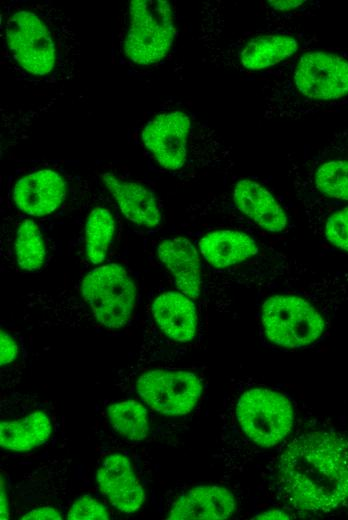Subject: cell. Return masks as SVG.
<instances>
[{"instance_id": "cell-8", "label": "cell", "mask_w": 348, "mask_h": 520, "mask_svg": "<svg viewBox=\"0 0 348 520\" xmlns=\"http://www.w3.org/2000/svg\"><path fill=\"white\" fill-rule=\"evenodd\" d=\"M82 303L93 318L108 329H120L130 320L136 302V286L120 264L100 265L79 282Z\"/></svg>"}, {"instance_id": "cell-20", "label": "cell", "mask_w": 348, "mask_h": 520, "mask_svg": "<svg viewBox=\"0 0 348 520\" xmlns=\"http://www.w3.org/2000/svg\"><path fill=\"white\" fill-rule=\"evenodd\" d=\"M307 182L315 195L348 202V158L315 162Z\"/></svg>"}, {"instance_id": "cell-15", "label": "cell", "mask_w": 348, "mask_h": 520, "mask_svg": "<svg viewBox=\"0 0 348 520\" xmlns=\"http://www.w3.org/2000/svg\"><path fill=\"white\" fill-rule=\"evenodd\" d=\"M157 256L174 277L177 289L197 299L201 293L202 275L198 252L184 237L167 238L157 247Z\"/></svg>"}, {"instance_id": "cell-4", "label": "cell", "mask_w": 348, "mask_h": 520, "mask_svg": "<svg viewBox=\"0 0 348 520\" xmlns=\"http://www.w3.org/2000/svg\"><path fill=\"white\" fill-rule=\"evenodd\" d=\"M199 41L212 64L252 76L312 48L314 36L288 22H270L263 28L229 34L219 5L205 3Z\"/></svg>"}, {"instance_id": "cell-13", "label": "cell", "mask_w": 348, "mask_h": 520, "mask_svg": "<svg viewBox=\"0 0 348 520\" xmlns=\"http://www.w3.org/2000/svg\"><path fill=\"white\" fill-rule=\"evenodd\" d=\"M97 483L100 492L123 513L139 510L145 501L131 462L123 454H112L103 461L97 471Z\"/></svg>"}, {"instance_id": "cell-11", "label": "cell", "mask_w": 348, "mask_h": 520, "mask_svg": "<svg viewBox=\"0 0 348 520\" xmlns=\"http://www.w3.org/2000/svg\"><path fill=\"white\" fill-rule=\"evenodd\" d=\"M67 182L52 169H40L18 178L12 191L16 208L31 217L55 212L65 201Z\"/></svg>"}, {"instance_id": "cell-16", "label": "cell", "mask_w": 348, "mask_h": 520, "mask_svg": "<svg viewBox=\"0 0 348 520\" xmlns=\"http://www.w3.org/2000/svg\"><path fill=\"white\" fill-rule=\"evenodd\" d=\"M236 509L233 494L222 486L200 485L183 494L170 510L168 519H227Z\"/></svg>"}, {"instance_id": "cell-23", "label": "cell", "mask_w": 348, "mask_h": 520, "mask_svg": "<svg viewBox=\"0 0 348 520\" xmlns=\"http://www.w3.org/2000/svg\"><path fill=\"white\" fill-rule=\"evenodd\" d=\"M110 424L119 435L140 441L147 436L149 426L147 409L141 403L127 400L107 408Z\"/></svg>"}, {"instance_id": "cell-30", "label": "cell", "mask_w": 348, "mask_h": 520, "mask_svg": "<svg viewBox=\"0 0 348 520\" xmlns=\"http://www.w3.org/2000/svg\"><path fill=\"white\" fill-rule=\"evenodd\" d=\"M1 519L6 520L9 518V505L6 491L4 490L3 479H1Z\"/></svg>"}, {"instance_id": "cell-28", "label": "cell", "mask_w": 348, "mask_h": 520, "mask_svg": "<svg viewBox=\"0 0 348 520\" xmlns=\"http://www.w3.org/2000/svg\"><path fill=\"white\" fill-rule=\"evenodd\" d=\"M22 519L61 520V513L53 507H40L24 514Z\"/></svg>"}, {"instance_id": "cell-3", "label": "cell", "mask_w": 348, "mask_h": 520, "mask_svg": "<svg viewBox=\"0 0 348 520\" xmlns=\"http://www.w3.org/2000/svg\"><path fill=\"white\" fill-rule=\"evenodd\" d=\"M277 483L300 509L328 512L348 500V440L329 430L297 436L278 460Z\"/></svg>"}, {"instance_id": "cell-22", "label": "cell", "mask_w": 348, "mask_h": 520, "mask_svg": "<svg viewBox=\"0 0 348 520\" xmlns=\"http://www.w3.org/2000/svg\"><path fill=\"white\" fill-rule=\"evenodd\" d=\"M14 253L18 266L27 272L42 268L46 258L43 235L35 221L23 219L17 226Z\"/></svg>"}, {"instance_id": "cell-9", "label": "cell", "mask_w": 348, "mask_h": 520, "mask_svg": "<svg viewBox=\"0 0 348 520\" xmlns=\"http://www.w3.org/2000/svg\"><path fill=\"white\" fill-rule=\"evenodd\" d=\"M235 415L244 435L262 448L281 443L294 425V410L289 399L268 388L244 391L237 400Z\"/></svg>"}, {"instance_id": "cell-26", "label": "cell", "mask_w": 348, "mask_h": 520, "mask_svg": "<svg viewBox=\"0 0 348 520\" xmlns=\"http://www.w3.org/2000/svg\"><path fill=\"white\" fill-rule=\"evenodd\" d=\"M110 514L106 507L90 495L81 496L67 513L69 520H107Z\"/></svg>"}, {"instance_id": "cell-1", "label": "cell", "mask_w": 348, "mask_h": 520, "mask_svg": "<svg viewBox=\"0 0 348 520\" xmlns=\"http://www.w3.org/2000/svg\"><path fill=\"white\" fill-rule=\"evenodd\" d=\"M1 64L30 87L66 84L79 74L80 43L69 16L51 1L0 5Z\"/></svg>"}, {"instance_id": "cell-29", "label": "cell", "mask_w": 348, "mask_h": 520, "mask_svg": "<svg viewBox=\"0 0 348 520\" xmlns=\"http://www.w3.org/2000/svg\"><path fill=\"white\" fill-rule=\"evenodd\" d=\"M289 515L279 509L266 510L257 516L255 519H289Z\"/></svg>"}, {"instance_id": "cell-24", "label": "cell", "mask_w": 348, "mask_h": 520, "mask_svg": "<svg viewBox=\"0 0 348 520\" xmlns=\"http://www.w3.org/2000/svg\"><path fill=\"white\" fill-rule=\"evenodd\" d=\"M310 201L311 206L322 212V232L325 239L335 247L348 252V204L338 203L329 208L321 201Z\"/></svg>"}, {"instance_id": "cell-21", "label": "cell", "mask_w": 348, "mask_h": 520, "mask_svg": "<svg viewBox=\"0 0 348 520\" xmlns=\"http://www.w3.org/2000/svg\"><path fill=\"white\" fill-rule=\"evenodd\" d=\"M115 228V218L108 208H92L84 227L85 254L92 265H99L106 259Z\"/></svg>"}, {"instance_id": "cell-7", "label": "cell", "mask_w": 348, "mask_h": 520, "mask_svg": "<svg viewBox=\"0 0 348 520\" xmlns=\"http://www.w3.org/2000/svg\"><path fill=\"white\" fill-rule=\"evenodd\" d=\"M266 338L283 348H302L317 342L326 329L321 311L308 299L295 294H275L261 308Z\"/></svg>"}, {"instance_id": "cell-25", "label": "cell", "mask_w": 348, "mask_h": 520, "mask_svg": "<svg viewBox=\"0 0 348 520\" xmlns=\"http://www.w3.org/2000/svg\"><path fill=\"white\" fill-rule=\"evenodd\" d=\"M309 1H263L262 8L267 14V19L274 23H285L290 19L301 15L310 6Z\"/></svg>"}, {"instance_id": "cell-5", "label": "cell", "mask_w": 348, "mask_h": 520, "mask_svg": "<svg viewBox=\"0 0 348 520\" xmlns=\"http://www.w3.org/2000/svg\"><path fill=\"white\" fill-rule=\"evenodd\" d=\"M141 141L159 167L175 174L232 166L231 152L217 132L196 114L167 108L143 125Z\"/></svg>"}, {"instance_id": "cell-18", "label": "cell", "mask_w": 348, "mask_h": 520, "mask_svg": "<svg viewBox=\"0 0 348 520\" xmlns=\"http://www.w3.org/2000/svg\"><path fill=\"white\" fill-rule=\"evenodd\" d=\"M199 252L215 268L239 264L259 253V246L250 235L232 229H219L202 236Z\"/></svg>"}, {"instance_id": "cell-6", "label": "cell", "mask_w": 348, "mask_h": 520, "mask_svg": "<svg viewBox=\"0 0 348 520\" xmlns=\"http://www.w3.org/2000/svg\"><path fill=\"white\" fill-rule=\"evenodd\" d=\"M172 5L163 0L129 1L118 31L119 52L133 68H154L170 54L176 38Z\"/></svg>"}, {"instance_id": "cell-10", "label": "cell", "mask_w": 348, "mask_h": 520, "mask_svg": "<svg viewBox=\"0 0 348 520\" xmlns=\"http://www.w3.org/2000/svg\"><path fill=\"white\" fill-rule=\"evenodd\" d=\"M202 381L190 371L152 370L143 373L136 389L154 411L169 416L189 413L202 393Z\"/></svg>"}, {"instance_id": "cell-17", "label": "cell", "mask_w": 348, "mask_h": 520, "mask_svg": "<svg viewBox=\"0 0 348 520\" xmlns=\"http://www.w3.org/2000/svg\"><path fill=\"white\" fill-rule=\"evenodd\" d=\"M153 317L164 334L180 343L195 338L197 313L193 299L180 291H167L152 304Z\"/></svg>"}, {"instance_id": "cell-27", "label": "cell", "mask_w": 348, "mask_h": 520, "mask_svg": "<svg viewBox=\"0 0 348 520\" xmlns=\"http://www.w3.org/2000/svg\"><path fill=\"white\" fill-rule=\"evenodd\" d=\"M19 354V348L14 338L7 332L0 333V363L1 366L12 363Z\"/></svg>"}, {"instance_id": "cell-14", "label": "cell", "mask_w": 348, "mask_h": 520, "mask_svg": "<svg viewBox=\"0 0 348 520\" xmlns=\"http://www.w3.org/2000/svg\"><path fill=\"white\" fill-rule=\"evenodd\" d=\"M100 177L127 220L146 228L160 224L161 211L152 190L109 172L102 173Z\"/></svg>"}, {"instance_id": "cell-12", "label": "cell", "mask_w": 348, "mask_h": 520, "mask_svg": "<svg viewBox=\"0 0 348 520\" xmlns=\"http://www.w3.org/2000/svg\"><path fill=\"white\" fill-rule=\"evenodd\" d=\"M231 202L237 212L259 228L282 233L288 228L289 217L277 198L257 181L243 178L231 190Z\"/></svg>"}, {"instance_id": "cell-19", "label": "cell", "mask_w": 348, "mask_h": 520, "mask_svg": "<svg viewBox=\"0 0 348 520\" xmlns=\"http://www.w3.org/2000/svg\"><path fill=\"white\" fill-rule=\"evenodd\" d=\"M51 421L42 411H35L22 419L3 421L0 424V445L11 451H29L51 435Z\"/></svg>"}, {"instance_id": "cell-2", "label": "cell", "mask_w": 348, "mask_h": 520, "mask_svg": "<svg viewBox=\"0 0 348 520\" xmlns=\"http://www.w3.org/2000/svg\"><path fill=\"white\" fill-rule=\"evenodd\" d=\"M252 76L268 120H300L348 102V56L341 53L312 47Z\"/></svg>"}]
</instances>
